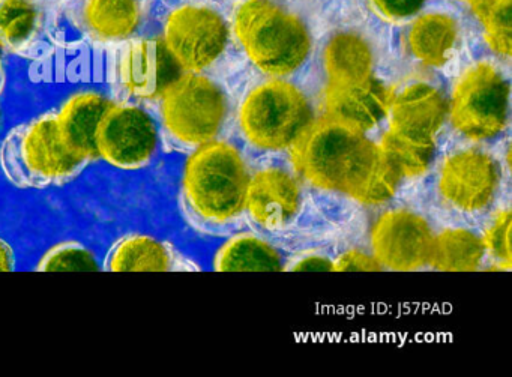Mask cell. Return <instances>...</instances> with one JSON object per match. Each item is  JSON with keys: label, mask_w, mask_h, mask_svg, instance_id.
<instances>
[{"label": "cell", "mask_w": 512, "mask_h": 377, "mask_svg": "<svg viewBox=\"0 0 512 377\" xmlns=\"http://www.w3.org/2000/svg\"><path fill=\"white\" fill-rule=\"evenodd\" d=\"M379 269L377 260L362 251H349L332 263V271H379Z\"/></svg>", "instance_id": "cell-29"}, {"label": "cell", "mask_w": 512, "mask_h": 377, "mask_svg": "<svg viewBox=\"0 0 512 377\" xmlns=\"http://www.w3.org/2000/svg\"><path fill=\"white\" fill-rule=\"evenodd\" d=\"M292 271H332V262L326 257L308 256L296 263Z\"/></svg>", "instance_id": "cell-30"}, {"label": "cell", "mask_w": 512, "mask_h": 377, "mask_svg": "<svg viewBox=\"0 0 512 377\" xmlns=\"http://www.w3.org/2000/svg\"><path fill=\"white\" fill-rule=\"evenodd\" d=\"M511 224V211L505 209L496 215L482 238L485 254L506 268L511 266Z\"/></svg>", "instance_id": "cell-27"}, {"label": "cell", "mask_w": 512, "mask_h": 377, "mask_svg": "<svg viewBox=\"0 0 512 377\" xmlns=\"http://www.w3.org/2000/svg\"><path fill=\"white\" fill-rule=\"evenodd\" d=\"M511 88L502 71L491 62H476L455 83L448 116L452 127L467 139H496L509 125Z\"/></svg>", "instance_id": "cell-7"}, {"label": "cell", "mask_w": 512, "mask_h": 377, "mask_svg": "<svg viewBox=\"0 0 512 377\" xmlns=\"http://www.w3.org/2000/svg\"><path fill=\"white\" fill-rule=\"evenodd\" d=\"M328 88L359 85L374 77V53L370 44L355 32H340L323 52Z\"/></svg>", "instance_id": "cell-21"}, {"label": "cell", "mask_w": 512, "mask_h": 377, "mask_svg": "<svg viewBox=\"0 0 512 377\" xmlns=\"http://www.w3.org/2000/svg\"><path fill=\"white\" fill-rule=\"evenodd\" d=\"M283 268V256L253 233L233 236L218 248L214 257V269L220 272H268Z\"/></svg>", "instance_id": "cell-22"}, {"label": "cell", "mask_w": 512, "mask_h": 377, "mask_svg": "<svg viewBox=\"0 0 512 377\" xmlns=\"http://www.w3.org/2000/svg\"><path fill=\"white\" fill-rule=\"evenodd\" d=\"M100 269L97 256L86 245L77 241H64L53 245L35 266V271L40 272H94Z\"/></svg>", "instance_id": "cell-26"}, {"label": "cell", "mask_w": 512, "mask_h": 377, "mask_svg": "<svg viewBox=\"0 0 512 377\" xmlns=\"http://www.w3.org/2000/svg\"><path fill=\"white\" fill-rule=\"evenodd\" d=\"M463 2H466L472 10H475V8L478 7V5H481L484 0H463Z\"/></svg>", "instance_id": "cell-33"}, {"label": "cell", "mask_w": 512, "mask_h": 377, "mask_svg": "<svg viewBox=\"0 0 512 377\" xmlns=\"http://www.w3.org/2000/svg\"><path fill=\"white\" fill-rule=\"evenodd\" d=\"M160 37L182 71L205 73L226 52L229 28L214 8L181 4L167 11Z\"/></svg>", "instance_id": "cell-10"}, {"label": "cell", "mask_w": 512, "mask_h": 377, "mask_svg": "<svg viewBox=\"0 0 512 377\" xmlns=\"http://www.w3.org/2000/svg\"><path fill=\"white\" fill-rule=\"evenodd\" d=\"M380 155L400 179L418 178L430 169L434 142L388 130L379 146Z\"/></svg>", "instance_id": "cell-24"}, {"label": "cell", "mask_w": 512, "mask_h": 377, "mask_svg": "<svg viewBox=\"0 0 512 377\" xmlns=\"http://www.w3.org/2000/svg\"><path fill=\"white\" fill-rule=\"evenodd\" d=\"M301 208V185L284 169L271 167L254 173L248 182L245 209L265 229L287 226Z\"/></svg>", "instance_id": "cell-14"}, {"label": "cell", "mask_w": 512, "mask_h": 377, "mask_svg": "<svg viewBox=\"0 0 512 377\" xmlns=\"http://www.w3.org/2000/svg\"><path fill=\"white\" fill-rule=\"evenodd\" d=\"M16 271V251L10 242L0 238V272Z\"/></svg>", "instance_id": "cell-31"}, {"label": "cell", "mask_w": 512, "mask_h": 377, "mask_svg": "<svg viewBox=\"0 0 512 377\" xmlns=\"http://www.w3.org/2000/svg\"><path fill=\"white\" fill-rule=\"evenodd\" d=\"M80 19L92 41L118 46L139 37L146 20V0H85Z\"/></svg>", "instance_id": "cell-17"}, {"label": "cell", "mask_w": 512, "mask_h": 377, "mask_svg": "<svg viewBox=\"0 0 512 377\" xmlns=\"http://www.w3.org/2000/svg\"><path fill=\"white\" fill-rule=\"evenodd\" d=\"M434 233L421 215L410 209L383 212L371 229V250L380 268L416 271L430 263Z\"/></svg>", "instance_id": "cell-12"}, {"label": "cell", "mask_w": 512, "mask_h": 377, "mask_svg": "<svg viewBox=\"0 0 512 377\" xmlns=\"http://www.w3.org/2000/svg\"><path fill=\"white\" fill-rule=\"evenodd\" d=\"M196 265L170 242L148 233H127L116 239L103 260L107 272L196 271Z\"/></svg>", "instance_id": "cell-15"}, {"label": "cell", "mask_w": 512, "mask_h": 377, "mask_svg": "<svg viewBox=\"0 0 512 377\" xmlns=\"http://www.w3.org/2000/svg\"><path fill=\"white\" fill-rule=\"evenodd\" d=\"M250 170L232 143L215 140L188 154L181 179L185 217L200 229H217L245 209Z\"/></svg>", "instance_id": "cell-2"}, {"label": "cell", "mask_w": 512, "mask_h": 377, "mask_svg": "<svg viewBox=\"0 0 512 377\" xmlns=\"http://www.w3.org/2000/svg\"><path fill=\"white\" fill-rule=\"evenodd\" d=\"M157 119L148 107L113 100L97 131L98 157L124 172L148 169L161 149Z\"/></svg>", "instance_id": "cell-9"}, {"label": "cell", "mask_w": 512, "mask_h": 377, "mask_svg": "<svg viewBox=\"0 0 512 377\" xmlns=\"http://www.w3.org/2000/svg\"><path fill=\"white\" fill-rule=\"evenodd\" d=\"M485 257L482 238L464 229H449L434 235L428 265L439 271H476Z\"/></svg>", "instance_id": "cell-23"}, {"label": "cell", "mask_w": 512, "mask_h": 377, "mask_svg": "<svg viewBox=\"0 0 512 377\" xmlns=\"http://www.w3.org/2000/svg\"><path fill=\"white\" fill-rule=\"evenodd\" d=\"M313 122V107L304 92L281 79L256 86L239 110L245 139L263 151L292 149Z\"/></svg>", "instance_id": "cell-6"}, {"label": "cell", "mask_w": 512, "mask_h": 377, "mask_svg": "<svg viewBox=\"0 0 512 377\" xmlns=\"http://www.w3.org/2000/svg\"><path fill=\"white\" fill-rule=\"evenodd\" d=\"M0 44L23 58L44 55L46 17L40 0H0Z\"/></svg>", "instance_id": "cell-19"}, {"label": "cell", "mask_w": 512, "mask_h": 377, "mask_svg": "<svg viewBox=\"0 0 512 377\" xmlns=\"http://www.w3.org/2000/svg\"><path fill=\"white\" fill-rule=\"evenodd\" d=\"M448 100L436 86L410 83L392 94L389 104V130L404 136L434 142L437 131L448 118Z\"/></svg>", "instance_id": "cell-13"}, {"label": "cell", "mask_w": 512, "mask_h": 377, "mask_svg": "<svg viewBox=\"0 0 512 377\" xmlns=\"http://www.w3.org/2000/svg\"><path fill=\"white\" fill-rule=\"evenodd\" d=\"M292 149L305 181L367 205L388 202L401 181L364 131L329 115L313 122Z\"/></svg>", "instance_id": "cell-1"}, {"label": "cell", "mask_w": 512, "mask_h": 377, "mask_svg": "<svg viewBox=\"0 0 512 377\" xmlns=\"http://www.w3.org/2000/svg\"><path fill=\"white\" fill-rule=\"evenodd\" d=\"M392 92L376 77L346 88H326L329 116L367 133L388 116Z\"/></svg>", "instance_id": "cell-18"}, {"label": "cell", "mask_w": 512, "mask_h": 377, "mask_svg": "<svg viewBox=\"0 0 512 377\" xmlns=\"http://www.w3.org/2000/svg\"><path fill=\"white\" fill-rule=\"evenodd\" d=\"M460 40L454 17L442 13L422 14L406 32L407 53L419 64L440 68L451 61Z\"/></svg>", "instance_id": "cell-20"}, {"label": "cell", "mask_w": 512, "mask_h": 377, "mask_svg": "<svg viewBox=\"0 0 512 377\" xmlns=\"http://www.w3.org/2000/svg\"><path fill=\"white\" fill-rule=\"evenodd\" d=\"M152 107L161 145L182 154L220 140L230 113L229 98L217 82L187 71L167 86Z\"/></svg>", "instance_id": "cell-3"}, {"label": "cell", "mask_w": 512, "mask_h": 377, "mask_svg": "<svg viewBox=\"0 0 512 377\" xmlns=\"http://www.w3.org/2000/svg\"><path fill=\"white\" fill-rule=\"evenodd\" d=\"M235 32L251 62L272 77L298 71L313 47L305 23L274 0H245L235 14Z\"/></svg>", "instance_id": "cell-5"}, {"label": "cell", "mask_w": 512, "mask_h": 377, "mask_svg": "<svg viewBox=\"0 0 512 377\" xmlns=\"http://www.w3.org/2000/svg\"><path fill=\"white\" fill-rule=\"evenodd\" d=\"M5 49L0 44V95L4 94L5 83H7V71H5Z\"/></svg>", "instance_id": "cell-32"}, {"label": "cell", "mask_w": 512, "mask_h": 377, "mask_svg": "<svg viewBox=\"0 0 512 377\" xmlns=\"http://www.w3.org/2000/svg\"><path fill=\"white\" fill-rule=\"evenodd\" d=\"M371 2L385 19L400 22L415 16L421 10L425 0H371Z\"/></svg>", "instance_id": "cell-28"}, {"label": "cell", "mask_w": 512, "mask_h": 377, "mask_svg": "<svg viewBox=\"0 0 512 377\" xmlns=\"http://www.w3.org/2000/svg\"><path fill=\"white\" fill-rule=\"evenodd\" d=\"M2 122H4V113H2V107H0V128H2Z\"/></svg>", "instance_id": "cell-34"}, {"label": "cell", "mask_w": 512, "mask_h": 377, "mask_svg": "<svg viewBox=\"0 0 512 377\" xmlns=\"http://www.w3.org/2000/svg\"><path fill=\"white\" fill-rule=\"evenodd\" d=\"M112 97L97 91H80L65 100L56 112L59 134L71 154L91 164L97 161V131Z\"/></svg>", "instance_id": "cell-16"}, {"label": "cell", "mask_w": 512, "mask_h": 377, "mask_svg": "<svg viewBox=\"0 0 512 377\" xmlns=\"http://www.w3.org/2000/svg\"><path fill=\"white\" fill-rule=\"evenodd\" d=\"M484 37L496 55L509 58L512 52V0H484L473 10Z\"/></svg>", "instance_id": "cell-25"}, {"label": "cell", "mask_w": 512, "mask_h": 377, "mask_svg": "<svg viewBox=\"0 0 512 377\" xmlns=\"http://www.w3.org/2000/svg\"><path fill=\"white\" fill-rule=\"evenodd\" d=\"M502 170L493 155L478 148L461 149L446 158L437 191L446 205L464 214H481L493 206Z\"/></svg>", "instance_id": "cell-11"}, {"label": "cell", "mask_w": 512, "mask_h": 377, "mask_svg": "<svg viewBox=\"0 0 512 377\" xmlns=\"http://www.w3.org/2000/svg\"><path fill=\"white\" fill-rule=\"evenodd\" d=\"M88 166L62 142L55 110L17 125L0 143V169L22 190L67 187Z\"/></svg>", "instance_id": "cell-4"}, {"label": "cell", "mask_w": 512, "mask_h": 377, "mask_svg": "<svg viewBox=\"0 0 512 377\" xmlns=\"http://www.w3.org/2000/svg\"><path fill=\"white\" fill-rule=\"evenodd\" d=\"M184 73L161 37H136L118 44L110 62L113 100L152 104Z\"/></svg>", "instance_id": "cell-8"}]
</instances>
